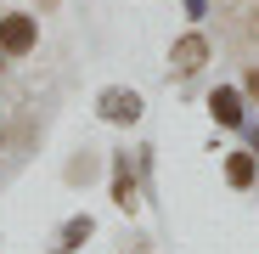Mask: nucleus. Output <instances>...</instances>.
Instances as JSON below:
<instances>
[{
  "label": "nucleus",
  "instance_id": "2",
  "mask_svg": "<svg viewBox=\"0 0 259 254\" xmlns=\"http://www.w3.org/2000/svg\"><path fill=\"white\" fill-rule=\"evenodd\" d=\"M96 113H102L107 124H136V119H141V96L124 91V85H107V91L96 96Z\"/></svg>",
  "mask_w": 259,
  "mask_h": 254
},
{
  "label": "nucleus",
  "instance_id": "9",
  "mask_svg": "<svg viewBox=\"0 0 259 254\" xmlns=\"http://www.w3.org/2000/svg\"><path fill=\"white\" fill-rule=\"evenodd\" d=\"M248 96H253V102H259V68H253V74H248Z\"/></svg>",
  "mask_w": 259,
  "mask_h": 254
},
{
  "label": "nucleus",
  "instance_id": "3",
  "mask_svg": "<svg viewBox=\"0 0 259 254\" xmlns=\"http://www.w3.org/2000/svg\"><path fill=\"white\" fill-rule=\"evenodd\" d=\"M208 113H214V124H226V130H242V124H248V107H242L237 85H214V91H208Z\"/></svg>",
  "mask_w": 259,
  "mask_h": 254
},
{
  "label": "nucleus",
  "instance_id": "10",
  "mask_svg": "<svg viewBox=\"0 0 259 254\" xmlns=\"http://www.w3.org/2000/svg\"><path fill=\"white\" fill-rule=\"evenodd\" d=\"M186 12H192V17H203V0H186Z\"/></svg>",
  "mask_w": 259,
  "mask_h": 254
},
{
  "label": "nucleus",
  "instance_id": "8",
  "mask_svg": "<svg viewBox=\"0 0 259 254\" xmlns=\"http://www.w3.org/2000/svg\"><path fill=\"white\" fill-rule=\"evenodd\" d=\"M248 130V153H259V124H242Z\"/></svg>",
  "mask_w": 259,
  "mask_h": 254
},
{
  "label": "nucleus",
  "instance_id": "7",
  "mask_svg": "<svg viewBox=\"0 0 259 254\" xmlns=\"http://www.w3.org/2000/svg\"><path fill=\"white\" fill-rule=\"evenodd\" d=\"M91 232H96V226H91V215H73V221L62 226V243H57V248H79V243L91 237Z\"/></svg>",
  "mask_w": 259,
  "mask_h": 254
},
{
  "label": "nucleus",
  "instance_id": "4",
  "mask_svg": "<svg viewBox=\"0 0 259 254\" xmlns=\"http://www.w3.org/2000/svg\"><path fill=\"white\" fill-rule=\"evenodd\" d=\"M203 62H208V40H203V34H186V40H175V51H169V68H175L181 79H186V74H197Z\"/></svg>",
  "mask_w": 259,
  "mask_h": 254
},
{
  "label": "nucleus",
  "instance_id": "6",
  "mask_svg": "<svg viewBox=\"0 0 259 254\" xmlns=\"http://www.w3.org/2000/svg\"><path fill=\"white\" fill-rule=\"evenodd\" d=\"M113 203L124 209V215L136 209V175H130V158H124V153L113 158Z\"/></svg>",
  "mask_w": 259,
  "mask_h": 254
},
{
  "label": "nucleus",
  "instance_id": "1",
  "mask_svg": "<svg viewBox=\"0 0 259 254\" xmlns=\"http://www.w3.org/2000/svg\"><path fill=\"white\" fill-rule=\"evenodd\" d=\"M39 46V23L28 12H6L0 17V57H28Z\"/></svg>",
  "mask_w": 259,
  "mask_h": 254
},
{
  "label": "nucleus",
  "instance_id": "5",
  "mask_svg": "<svg viewBox=\"0 0 259 254\" xmlns=\"http://www.w3.org/2000/svg\"><path fill=\"white\" fill-rule=\"evenodd\" d=\"M226 181H231L237 192H248V187L259 181V153H226Z\"/></svg>",
  "mask_w": 259,
  "mask_h": 254
}]
</instances>
